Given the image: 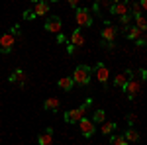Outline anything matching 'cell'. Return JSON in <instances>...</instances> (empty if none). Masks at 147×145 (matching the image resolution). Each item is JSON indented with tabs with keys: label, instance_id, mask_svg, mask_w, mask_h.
I'll list each match as a JSON object with an SVG mask.
<instances>
[{
	"label": "cell",
	"instance_id": "cell-3",
	"mask_svg": "<svg viewBox=\"0 0 147 145\" xmlns=\"http://www.w3.org/2000/svg\"><path fill=\"white\" fill-rule=\"evenodd\" d=\"M75 20H77V24H79L80 28H88V26H92V16H90V12H88V8H77V12H75Z\"/></svg>",
	"mask_w": 147,
	"mask_h": 145
},
{
	"label": "cell",
	"instance_id": "cell-8",
	"mask_svg": "<svg viewBox=\"0 0 147 145\" xmlns=\"http://www.w3.org/2000/svg\"><path fill=\"white\" fill-rule=\"evenodd\" d=\"M61 28H63V24H61V20H59L57 16H51V18L45 22V30H47V32H51V34H59Z\"/></svg>",
	"mask_w": 147,
	"mask_h": 145
},
{
	"label": "cell",
	"instance_id": "cell-15",
	"mask_svg": "<svg viewBox=\"0 0 147 145\" xmlns=\"http://www.w3.org/2000/svg\"><path fill=\"white\" fill-rule=\"evenodd\" d=\"M124 32H125V35H127L129 39H139V37H143V32H141L139 28H136V26H131V28L125 26Z\"/></svg>",
	"mask_w": 147,
	"mask_h": 145
},
{
	"label": "cell",
	"instance_id": "cell-4",
	"mask_svg": "<svg viewBox=\"0 0 147 145\" xmlns=\"http://www.w3.org/2000/svg\"><path fill=\"white\" fill-rule=\"evenodd\" d=\"M79 127H80V134L84 135V137H92L94 135V132H96V125H94V122L92 120H88L86 116H82L79 122Z\"/></svg>",
	"mask_w": 147,
	"mask_h": 145
},
{
	"label": "cell",
	"instance_id": "cell-16",
	"mask_svg": "<svg viewBox=\"0 0 147 145\" xmlns=\"http://www.w3.org/2000/svg\"><path fill=\"white\" fill-rule=\"evenodd\" d=\"M57 84H59V88H61V90H65V92H67V90L73 88V84H75V82H73V77H63V78H59V82H57Z\"/></svg>",
	"mask_w": 147,
	"mask_h": 145
},
{
	"label": "cell",
	"instance_id": "cell-14",
	"mask_svg": "<svg viewBox=\"0 0 147 145\" xmlns=\"http://www.w3.org/2000/svg\"><path fill=\"white\" fill-rule=\"evenodd\" d=\"M51 141H53V129H51V127H47L45 132L37 137V143H39V145H49Z\"/></svg>",
	"mask_w": 147,
	"mask_h": 145
},
{
	"label": "cell",
	"instance_id": "cell-6",
	"mask_svg": "<svg viewBox=\"0 0 147 145\" xmlns=\"http://www.w3.org/2000/svg\"><path fill=\"white\" fill-rule=\"evenodd\" d=\"M12 47H14V35L12 34L0 35V53H10Z\"/></svg>",
	"mask_w": 147,
	"mask_h": 145
},
{
	"label": "cell",
	"instance_id": "cell-12",
	"mask_svg": "<svg viewBox=\"0 0 147 145\" xmlns=\"http://www.w3.org/2000/svg\"><path fill=\"white\" fill-rule=\"evenodd\" d=\"M34 12H35V16H45L49 12V2L47 0H37L34 6Z\"/></svg>",
	"mask_w": 147,
	"mask_h": 145
},
{
	"label": "cell",
	"instance_id": "cell-22",
	"mask_svg": "<svg viewBox=\"0 0 147 145\" xmlns=\"http://www.w3.org/2000/svg\"><path fill=\"white\" fill-rule=\"evenodd\" d=\"M104 118H106L104 110H96L94 114H92V122H94V123H102V122H104Z\"/></svg>",
	"mask_w": 147,
	"mask_h": 145
},
{
	"label": "cell",
	"instance_id": "cell-29",
	"mask_svg": "<svg viewBox=\"0 0 147 145\" xmlns=\"http://www.w3.org/2000/svg\"><path fill=\"white\" fill-rule=\"evenodd\" d=\"M67 51L71 53V55H73V53H75V45H71V43H69V45H67Z\"/></svg>",
	"mask_w": 147,
	"mask_h": 145
},
{
	"label": "cell",
	"instance_id": "cell-24",
	"mask_svg": "<svg viewBox=\"0 0 147 145\" xmlns=\"http://www.w3.org/2000/svg\"><path fill=\"white\" fill-rule=\"evenodd\" d=\"M129 6H131V8H129V10H131V18H134V16H137V14H141L139 4H129Z\"/></svg>",
	"mask_w": 147,
	"mask_h": 145
},
{
	"label": "cell",
	"instance_id": "cell-23",
	"mask_svg": "<svg viewBox=\"0 0 147 145\" xmlns=\"http://www.w3.org/2000/svg\"><path fill=\"white\" fill-rule=\"evenodd\" d=\"M110 143L112 145H127V141H125L124 135H112L110 137Z\"/></svg>",
	"mask_w": 147,
	"mask_h": 145
},
{
	"label": "cell",
	"instance_id": "cell-13",
	"mask_svg": "<svg viewBox=\"0 0 147 145\" xmlns=\"http://www.w3.org/2000/svg\"><path fill=\"white\" fill-rule=\"evenodd\" d=\"M8 80H10V82H20V86H26V73L20 71V69H16V71L10 75Z\"/></svg>",
	"mask_w": 147,
	"mask_h": 145
},
{
	"label": "cell",
	"instance_id": "cell-26",
	"mask_svg": "<svg viewBox=\"0 0 147 145\" xmlns=\"http://www.w3.org/2000/svg\"><path fill=\"white\" fill-rule=\"evenodd\" d=\"M65 39H67V37H65V35L61 34V32H59V34H57V41H59V43H63V41H65Z\"/></svg>",
	"mask_w": 147,
	"mask_h": 145
},
{
	"label": "cell",
	"instance_id": "cell-27",
	"mask_svg": "<svg viewBox=\"0 0 147 145\" xmlns=\"http://www.w3.org/2000/svg\"><path fill=\"white\" fill-rule=\"evenodd\" d=\"M127 122H129V123L136 122V114H127Z\"/></svg>",
	"mask_w": 147,
	"mask_h": 145
},
{
	"label": "cell",
	"instance_id": "cell-31",
	"mask_svg": "<svg viewBox=\"0 0 147 145\" xmlns=\"http://www.w3.org/2000/svg\"><path fill=\"white\" fill-rule=\"evenodd\" d=\"M108 2H110V4H116V2H120V0H108Z\"/></svg>",
	"mask_w": 147,
	"mask_h": 145
},
{
	"label": "cell",
	"instance_id": "cell-2",
	"mask_svg": "<svg viewBox=\"0 0 147 145\" xmlns=\"http://www.w3.org/2000/svg\"><path fill=\"white\" fill-rule=\"evenodd\" d=\"M88 106H90V104H86V102H84L80 108L67 110V112H65V122H67V123H77L80 118H82V116H86V112H88Z\"/></svg>",
	"mask_w": 147,
	"mask_h": 145
},
{
	"label": "cell",
	"instance_id": "cell-30",
	"mask_svg": "<svg viewBox=\"0 0 147 145\" xmlns=\"http://www.w3.org/2000/svg\"><path fill=\"white\" fill-rule=\"evenodd\" d=\"M69 4H71L73 8H77V6H79V0H69Z\"/></svg>",
	"mask_w": 147,
	"mask_h": 145
},
{
	"label": "cell",
	"instance_id": "cell-19",
	"mask_svg": "<svg viewBox=\"0 0 147 145\" xmlns=\"http://www.w3.org/2000/svg\"><path fill=\"white\" fill-rule=\"evenodd\" d=\"M116 129V123L114 122H102V127H100V134L102 135H110Z\"/></svg>",
	"mask_w": 147,
	"mask_h": 145
},
{
	"label": "cell",
	"instance_id": "cell-10",
	"mask_svg": "<svg viewBox=\"0 0 147 145\" xmlns=\"http://www.w3.org/2000/svg\"><path fill=\"white\" fill-rule=\"evenodd\" d=\"M131 77H134V73H131V71H124V73L116 75V78H114V84H116L118 88H124V84H125V82H127Z\"/></svg>",
	"mask_w": 147,
	"mask_h": 145
},
{
	"label": "cell",
	"instance_id": "cell-7",
	"mask_svg": "<svg viewBox=\"0 0 147 145\" xmlns=\"http://www.w3.org/2000/svg\"><path fill=\"white\" fill-rule=\"evenodd\" d=\"M102 37H104L102 41H106V43H108V41H114V39L118 37V28H116V26H110V24H106V26L102 28Z\"/></svg>",
	"mask_w": 147,
	"mask_h": 145
},
{
	"label": "cell",
	"instance_id": "cell-28",
	"mask_svg": "<svg viewBox=\"0 0 147 145\" xmlns=\"http://www.w3.org/2000/svg\"><path fill=\"white\" fill-rule=\"evenodd\" d=\"M139 8L145 10V8H147V0H139Z\"/></svg>",
	"mask_w": 147,
	"mask_h": 145
},
{
	"label": "cell",
	"instance_id": "cell-5",
	"mask_svg": "<svg viewBox=\"0 0 147 145\" xmlns=\"http://www.w3.org/2000/svg\"><path fill=\"white\" fill-rule=\"evenodd\" d=\"M139 88H141V82H139V80H136L134 77H131L124 84V90H125V94H127L129 98H136V94L139 92Z\"/></svg>",
	"mask_w": 147,
	"mask_h": 145
},
{
	"label": "cell",
	"instance_id": "cell-20",
	"mask_svg": "<svg viewBox=\"0 0 147 145\" xmlns=\"http://www.w3.org/2000/svg\"><path fill=\"white\" fill-rule=\"evenodd\" d=\"M43 108H45L47 112L57 110V108H59V100H57V98H47V100L43 102Z\"/></svg>",
	"mask_w": 147,
	"mask_h": 145
},
{
	"label": "cell",
	"instance_id": "cell-18",
	"mask_svg": "<svg viewBox=\"0 0 147 145\" xmlns=\"http://www.w3.org/2000/svg\"><path fill=\"white\" fill-rule=\"evenodd\" d=\"M124 137L127 143H136V141H139V134H137L134 127H129L127 132H124Z\"/></svg>",
	"mask_w": 147,
	"mask_h": 145
},
{
	"label": "cell",
	"instance_id": "cell-1",
	"mask_svg": "<svg viewBox=\"0 0 147 145\" xmlns=\"http://www.w3.org/2000/svg\"><path fill=\"white\" fill-rule=\"evenodd\" d=\"M90 77H92L90 67L88 65H79L75 69V73H73V82L79 84V86H84V84L90 82Z\"/></svg>",
	"mask_w": 147,
	"mask_h": 145
},
{
	"label": "cell",
	"instance_id": "cell-11",
	"mask_svg": "<svg viewBox=\"0 0 147 145\" xmlns=\"http://www.w3.org/2000/svg\"><path fill=\"white\" fill-rule=\"evenodd\" d=\"M94 71H96V80H98V82H106L108 77H110V71L104 67V63H98Z\"/></svg>",
	"mask_w": 147,
	"mask_h": 145
},
{
	"label": "cell",
	"instance_id": "cell-17",
	"mask_svg": "<svg viewBox=\"0 0 147 145\" xmlns=\"http://www.w3.org/2000/svg\"><path fill=\"white\" fill-rule=\"evenodd\" d=\"M84 43V37L80 34V30H75L73 35H71V45H75V47H80V45Z\"/></svg>",
	"mask_w": 147,
	"mask_h": 145
},
{
	"label": "cell",
	"instance_id": "cell-21",
	"mask_svg": "<svg viewBox=\"0 0 147 145\" xmlns=\"http://www.w3.org/2000/svg\"><path fill=\"white\" fill-rule=\"evenodd\" d=\"M134 20H136V28H139L141 32H145L147 24H145V18L141 16V14H137V16H134Z\"/></svg>",
	"mask_w": 147,
	"mask_h": 145
},
{
	"label": "cell",
	"instance_id": "cell-9",
	"mask_svg": "<svg viewBox=\"0 0 147 145\" xmlns=\"http://www.w3.org/2000/svg\"><path fill=\"white\" fill-rule=\"evenodd\" d=\"M110 12L112 14H116V16H125L127 12H129V4H125V2H116V4H112L110 6Z\"/></svg>",
	"mask_w": 147,
	"mask_h": 145
},
{
	"label": "cell",
	"instance_id": "cell-33",
	"mask_svg": "<svg viewBox=\"0 0 147 145\" xmlns=\"http://www.w3.org/2000/svg\"><path fill=\"white\" fill-rule=\"evenodd\" d=\"M30 2H37V0H30Z\"/></svg>",
	"mask_w": 147,
	"mask_h": 145
},
{
	"label": "cell",
	"instance_id": "cell-25",
	"mask_svg": "<svg viewBox=\"0 0 147 145\" xmlns=\"http://www.w3.org/2000/svg\"><path fill=\"white\" fill-rule=\"evenodd\" d=\"M34 18H37L34 10H26L24 12V20H34Z\"/></svg>",
	"mask_w": 147,
	"mask_h": 145
},
{
	"label": "cell",
	"instance_id": "cell-32",
	"mask_svg": "<svg viewBox=\"0 0 147 145\" xmlns=\"http://www.w3.org/2000/svg\"><path fill=\"white\" fill-rule=\"evenodd\" d=\"M47 2H59V0H47Z\"/></svg>",
	"mask_w": 147,
	"mask_h": 145
}]
</instances>
